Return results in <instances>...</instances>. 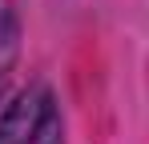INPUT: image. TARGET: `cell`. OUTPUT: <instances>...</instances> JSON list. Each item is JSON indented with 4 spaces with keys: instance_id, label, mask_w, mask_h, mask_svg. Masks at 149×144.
Listing matches in <instances>:
<instances>
[{
    "instance_id": "1",
    "label": "cell",
    "mask_w": 149,
    "mask_h": 144,
    "mask_svg": "<svg viewBox=\"0 0 149 144\" xmlns=\"http://www.w3.org/2000/svg\"><path fill=\"white\" fill-rule=\"evenodd\" d=\"M0 144H61V112L45 84L28 88L0 120Z\"/></svg>"
},
{
    "instance_id": "2",
    "label": "cell",
    "mask_w": 149,
    "mask_h": 144,
    "mask_svg": "<svg viewBox=\"0 0 149 144\" xmlns=\"http://www.w3.org/2000/svg\"><path fill=\"white\" fill-rule=\"evenodd\" d=\"M16 52H20V28H16V16L8 4H0V92L12 76V64H16Z\"/></svg>"
}]
</instances>
